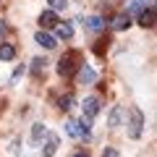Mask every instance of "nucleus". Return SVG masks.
Returning <instances> with one entry per match:
<instances>
[{"mask_svg": "<svg viewBox=\"0 0 157 157\" xmlns=\"http://www.w3.org/2000/svg\"><path fill=\"white\" fill-rule=\"evenodd\" d=\"M128 24H131V21H128V16H118L113 26H115V29H126V26H128Z\"/></svg>", "mask_w": 157, "mask_h": 157, "instance_id": "nucleus-17", "label": "nucleus"}, {"mask_svg": "<svg viewBox=\"0 0 157 157\" xmlns=\"http://www.w3.org/2000/svg\"><path fill=\"white\" fill-rule=\"evenodd\" d=\"M102 157H121V155H118V149H113V147H105Z\"/></svg>", "mask_w": 157, "mask_h": 157, "instance_id": "nucleus-19", "label": "nucleus"}, {"mask_svg": "<svg viewBox=\"0 0 157 157\" xmlns=\"http://www.w3.org/2000/svg\"><path fill=\"white\" fill-rule=\"evenodd\" d=\"M81 110H84V115L92 121V118L100 113V97H86V100L81 102Z\"/></svg>", "mask_w": 157, "mask_h": 157, "instance_id": "nucleus-2", "label": "nucleus"}, {"mask_svg": "<svg viewBox=\"0 0 157 157\" xmlns=\"http://www.w3.org/2000/svg\"><path fill=\"white\" fill-rule=\"evenodd\" d=\"M102 26H105V24H102L100 16H89V18H84V29H89V32H100Z\"/></svg>", "mask_w": 157, "mask_h": 157, "instance_id": "nucleus-9", "label": "nucleus"}, {"mask_svg": "<svg viewBox=\"0 0 157 157\" xmlns=\"http://www.w3.org/2000/svg\"><path fill=\"white\" fill-rule=\"evenodd\" d=\"M16 58V47L13 45H0V60H13Z\"/></svg>", "mask_w": 157, "mask_h": 157, "instance_id": "nucleus-12", "label": "nucleus"}, {"mask_svg": "<svg viewBox=\"0 0 157 157\" xmlns=\"http://www.w3.org/2000/svg\"><path fill=\"white\" fill-rule=\"evenodd\" d=\"M58 107H60V110H71V107H73V97L71 94L60 97V100H58Z\"/></svg>", "mask_w": 157, "mask_h": 157, "instance_id": "nucleus-14", "label": "nucleus"}, {"mask_svg": "<svg viewBox=\"0 0 157 157\" xmlns=\"http://www.w3.org/2000/svg\"><path fill=\"white\" fill-rule=\"evenodd\" d=\"M76 126H78V134L89 139V134H92V121H89V118H86V115H81V121H78Z\"/></svg>", "mask_w": 157, "mask_h": 157, "instance_id": "nucleus-11", "label": "nucleus"}, {"mask_svg": "<svg viewBox=\"0 0 157 157\" xmlns=\"http://www.w3.org/2000/svg\"><path fill=\"white\" fill-rule=\"evenodd\" d=\"M58 24H60V21H58L55 11H50V8H47L45 13H39V26H42V29H55Z\"/></svg>", "mask_w": 157, "mask_h": 157, "instance_id": "nucleus-4", "label": "nucleus"}, {"mask_svg": "<svg viewBox=\"0 0 157 157\" xmlns=\"http://www.w3.org/2000/svg\"><path fill=\"white\" fill-rule=\"evenodd\" d=\"M139 24L141 26H155L157 24V8H144L139 13Z\"/></svg>", "mask_w": 157, "mask_h": 157, "instance_id": "nucleus-5", "label": "nucleus"}, {"mask_svg": "<svg viewBox=\"0 0 157 157\" xmlns=\"http://www.w3.org/2000/svg\"><path fill=\"white\" fill-rule=\"evenodd\" d=\"M94 78H97V73L92 71L89 66H81V68H78V81H84V84H92Z\"/></svg>", "mask_w": 157, "mask_h": 157, "instance_id": "nucleus-8", "label": "nucleus"}, {"mask_svg": "<svg viewBox=\"0 0 157 157\" xmlns=\"http://www.w3.org/2000/svg\"><path fill=\"white\" fill-rule=\"evenodd\" d=\"M141 128H144V113L139 107H131L128 110V136L131 139H139Z\"/></svg>", "mask_w": 157, "mask_h": 157, "instance_id": "nucleus-1", "label": "nucleus"}, {"mask_svg": "<svg viewBox=\"0 0 157 157\" xmlns=\"http://www.w3.org/2000/svg\"><path fill=\"white\" fill-rule=\"evenodd\" d=\"M45 134H47V128H45L42 123H37V126L32 128V139H34V141H39V136H45Z\"/></svg>", "mask_w": 157, "mask_h": 157, "instance_id": "nucleus-15", "label": "nucleus"}, {"mask_svg": "<svg viewBox=\"0 0 157 157\" xmlns=\"http://www.w3.org/2000/svg\"><path fill=\"white\" fill-rule=\"evenodd\" d=\"M66 131H68L71 136H78V128H76V123H73V121H68V123H66Z\"/></svg>", "mask_w": 157, "mask_h": 157, "instance_id": "nucleus-18", "label": "nucleus"}, {"mask_svg": "<svg viewBox=\"0 0 157 157\" xmlns=\"http://www.w3.org/2000/svg\"><path fill=\"white\" fill-rule=\"evenodd\" d=\"M47 3H50V11H60L68 6V0H47Z\"/></svg>", "mask_w": 157, "mask_h": 157, "instance_id": "nucleus-16", "label": "nucleus"}, {"mask_svg": "<svg viewBox=\"0 0 157 157\" xmlns=\"http://www.w3.org/2000/svg\"><path fill=\"white\" fill-rule=\"evenodd\" d=\"M55 34H58V37H63V39H71V37H73V26H71L68 21H60V24L55 26Z\"/></svg>", "mask_w": 157, "mask_h": 157, "instance_id": "nucleus-7", "label": "nucleus"}, {"mask_svg": "<svg viewBox=\"0 0 157 157\" xmlns=\"http://www.w3.org/2000/svg\"><path fill=\"white\" fill-rule=\"evenodd\" d=\"M73 157H89V155H86V152H76Z\"/></svg>", "mask_w": 157, "mask_h": 157, "instance_id": "nucleus-20", "label": "nucleus"}, {"mask_svg": "<svg viewBox=\"0 0 157 157\" xmlns=\"http://www.w3.org/2000/svg\"><path fill=\"white\" fill-rule=\"evenodd\" d=\"M55 149H58V136L50 134V139H47L45 149H42V157H52V155H55Z\"/></svg>", "mask_w": 157, "mask_h": 157, "instance_id": "nucleus-10", "label": "nucleus"}, {"mask_svg": "<svg viewBox=\"0 0 157 157\" xmlns=\"http://www.w3.org/2000/svg\"><path fill=\"white\" fill-rule=\"evenodd\" d=\"M121 115H123V110H121V107H113V113H110V128H118V126H121Z\"/></svg>", "mask_w": 157, "mask_h": 157, "instance_id": "nucleus-13", "label": "nucleus"}, {"mask_svg": "<svg viewBox=\"0 0 157 157\" xmlns=\"http://www.w3.org/2000/svg\"><path fill=\"white\" fill-rule=\"evenodd\" d=\"M34 42H37V45H42L45 50H52V47L58 45V39L52 37V34H47V32H37V37H34Z\"/></svg>", "mask_w": 157, "mask_h": 157, "instance_id": "nucleus-6", "label": "nucleus"}, {"mask_svg": "<svg viewBox=\"0 0 157 157\" xmlns=\"http://www.w3.org/2000/svg\"><path fill=\"white\" fill-rule=\"evenodd\" d=\"M73 60H76V52H68V55H63L60 63H58V73H60V76L73 73Z\"/></svg>", "mask_w": 157, "mask_h": 157, "instance_id": "nucleus-3", "label": "nucleus"}]
</instances>
